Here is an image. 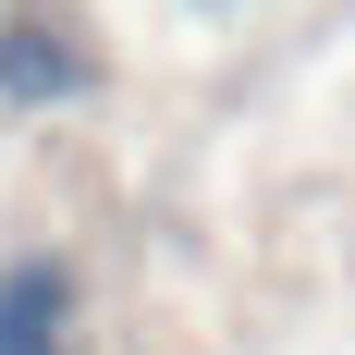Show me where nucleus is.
Masks as SVG:
<instances>
[{
  "label": "nucleus",
  "mask_w": 355,
  "mask_h": 355,
  "mask_svg": "<svg viewBox=\"0 0 355 355\" xmlns=\"http://www.w3.org/2000/svg\"><path fill=\"white\" fill-rule=\"evenodd\" d=\"M73 86H86V62H73L49 25H12V37H0V98L37 110V98H73Z\"/></svg>",
  "instance_id": "obj_2"
},
{
  "label": "nucleus",
  "mask_w": 355,
  "mask_h": 355,
  "mask_svg": "<svg viewBox=\"0 0 355 355\" xmlns=\"http://www.w3.org/2000/svg\"><path fill=\"white\" fill-rule=\"evenodd\" d=\"M62 343H73V270L62 257L0 270V355H62Z\"/></svg>",
  "instance_id": "obj_1"
}]
</instances>
